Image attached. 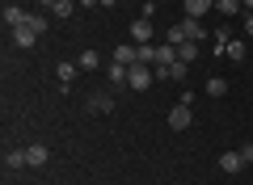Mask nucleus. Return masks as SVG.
Segmentation results:
<instances>
[{
  "mask_svg": "<svg viewBox=\"0 0 253 185\" xmlns=\"http://www.w3.org/2000/svg\"><path fill=\"white\" fill-rule=\"evenodd\" d=\"M211 4L215 0H186V17H203V13H211Z\"/></svg>",
  "mask_w": 253,
  "mask_h": 185,
  "instance_id": "nucleus-12",
  "label": "nucleus"
},
{
  "mask_svg": "<svg viewBox=\"0 0 253 185\" xmlns=\"http://www.w3.org/2000/svg\"><path fill=\"white\" fill-rule=\"evenodd\" d=\"M26 17H30V13H21L17 4H4V26H13V30H17V26H26Z\"/></svg>",
  "mask_w": 253,
  "mask_h": 185,
  "instance_id": "nucleus-11",
  "label": "nucleus"
},
{
  "mask_svg": "<svg viewBox=\"0 0 253 185\" xmlns=\"http://www.w3.org/2000/svg\"><path fill=\"white\" fill-rule=\"evenodd\" d=\"M123 84H126V68L110 59V88H123Z\"/></svg>",
  "mask_w": 253,
  "mask_h": 185,
  "instance_id": "nucleus-14",
  "label": "nucleus"
},
{
  "mask_svg": "<svg viewBox=\"0 0 253 185\" xmlns=\"http://www.w3.org/2000/svg\"><path fill=\"white\" fill-rule=\"evenodd\" d=\"M245 34L253 38V13H245Z\"/></svg>",
  "mask_w": 253,
  "mask_h": 185,
  "instance_id": "nucleus-26",
  "label": "nucleus"
},
{
  "mask_svg": "<svg viewBox=\"0 0 253 185\" xmlns=\"http://www.w3.org/2000/svg\"><path fill=\"white\" fill-rule=\"evenodd\" d=\"M177 59L181 63H194V59H199V42H181L177 46Z\"/></svg>",
  "mask_w": 253,
  "mask_h": 185,
  "instance_id": "nucleus-18",
  "label": "nucleus"
},
{
  "mask_svg": "<svg viewBox=\"0 0 253 185\" xmlns=\"http://www.w3.org/2000/svg\"><path fill=\"white\" fill-rule=\"evenodd\" d=\"M110 59L123 63V68H131V63H139V46H135V42H123V46H114V51H110Z\"/></svg>",
  "mask_w": 253,
  "mask_h": 185,
  "instance_id": "nucleus-2",
  "label": "nucleus"
},
{
  "mask_svg": "<svg viewBox=\"0 0 253 185\" xmlns=\"http://www.w3.org/2000/svg\"><path fill=\"white\" fill-rule=\"evenodd\" d=\"M228 42H232V34L219 26V30H215V51H228Z\"/></svg>",
  "mask_w": 253,
  "mask_h": 185,
  "instance_id": "nucleus-24",
  "label": "nucleus"
},
{
  "mask_svg": "<svg viewBox=\"0 0 253 185\" xmlns=\"http://www.w3.org/2000/svg\"><path fill=\"white\" fill-rule=\"evenodd\" d=\"M190 122H194V110H190V106H181V101H177V106L169 110V126H173V131H186Z\"/></svg>",
  "mask_w": 253,
  "mask_h": 185,
  "instance_id": "nucleus-3",
  "label": "nucleus"
},
{
  "mask_svg": "<svg viewBox=\"0 0 253 185\" xmlns=\"http://www.w3.org/2000/svg\"><path fill=\"white\" fill-rule=\"evenodd\" d=\"M76 4H81V9H93V4H101V0H76Z\"/></svg>",
  "mask_w": 253,
  "mask_h": 185,
  "instance_id": "nucleus-27",
  "label": "nucleus"
},
{
  "mask_svg": "<svg viewBox=\"0 0 253 185\" xmlns=\"http://www.w3.org/2000/svg\"><path fill=\"white\" fill-rule=\"evenodd\" d=\"M34 42H38V30H30V26H17V30H13V46H17V51H30Z\"/></svg>",
  "mask_w": 253,
  "mask_h": 185,
  "instance_id": "nucleus-5",
  "label": "nucleus"
},
{
  "mask_svg": "<svg viewBox=\"0 0 253 185\" xmlns=\"http://www.w3.org/2000/svg\"><path fill=\"white\" fill-rule=\"evenodd\" d=\"M181 26H186V34H190V42H203V38H207V26H203L199 17H181Z\"/></svg>",
  "mask_w": 253,
  "mask_h": 185,
  "instance_id": "nucleus-10",
  "label": "nucleus"
},
{
  "mask_svg": "<svg viewBox=\"0 0 253 185\" xmlns=\"http://www.w3.org/2000/svg\"><path fill=\"white\" fill-rule=\"evenodd\" d=\"M72 13H76V0H59V4L51 9V17H55V21H68Z\"/></svg>",
  "mask_w": 253,
  "mask_h": 185,
  "instance_id": "nucleus-13",
  "label": "nucleus"
},
{
  "mask_svg": "<svg viewBox=\"0 0 253 185\" xmlns=\"http://www.w3.org/2000/svg\"><path fill=\"white\" fill-rule=\"evenodd\" d=\"M76 63H81L84 72H97V68H101V55H97V51H81V59H76Z\"/></svg>",
  "mask_w": 253,
  "mask_h": 185,
  "instance_id": "nucleus-16",
  "label": "nucleus"
},
{
  "mask_svg": "<svg viewBox=\"0 0 253 185\" xmlns=\"http://www.w3.org/2000/svg\"><path fill=\"white\" fill-rule=\"evenodd\" d=\"M38 4H42V9H55V4H59V0H38Z\"/></svg>",
  "mask_w": 253,
  "mask_h": 185,
  "instance_id": "nucleus-28",
  "label": "nucleus"
},
{
  "mask_svg": "<svg viewBox=\"0 0 253 185\" xmlns=\"http://www.w3.org/2000/svg\"><path fill=\"white\" fill-rule=\"evenodd\" d=\"M228 59H232V63H245V42H228Z\"/></svg>",
  "mask_w": 253,
  "mask_h": 185,
  "instance_id": "nucleus-23",
  "label": "nucleus"
},
{
  "mask_svg": "<svg viewBox=\"0 0 253 185\" xmlns=\"http://www.w3.org/2000/svg\"><path fill=\"white\" fill-rule=\"evenodd\" d=\"M241 156H245V164H253V143H245V148H241Z\"/></svg>",
  "mask_w": 253,
  "mask_h": 185,
  "instance_id": "nucleus-25",
  "label": "nucleus"
},
{
  "mask_svg": "<svg viewBox=\"0 0 253 185\" xmlns=\"http://www.w3.org/2000/svg\"><path fill=\"white\" fill-rule=\"evenodd\" d=\"M207 93H211V97H224V93H228V80L224 76H211L207 80Z\"/></svg>",
  "mask_w": 253,
  "mask_h": 185,
  "instance_id": "nucleus-20",
  "label": "nucleus"
},
{
  "mask_svg": "<svg viewBox=\"0 0 253 185\" xmlns=\"http://www.w3.org/2000/svg\"><path fill=\"white\" fill-rule=\"evenodd\" d=\"M26 160H30L34 168H42L46 160H51V151H46V143H30V148H26Z\"/></svg>",
  "mask_w": 253,
  "mask_h": 185,
  "instance_id": "nucleus-9",
  "label": "nucleus"
},
{
  "mask_svg": "<svg viewBox=\"0 0 253 185\" xmlns=\"http://www.w3.org/2000/svg\"><path fill=\"white\" fill-rule=\"evenodd\" d=\"M26 26H30V30H38V34H46V17H42V13H30Z\"/></svg>",
  "mask_w": 253,
  "mask_h": 185,
  "instance_id": "nucleus-22",
  "label": "nucleus"
},
{
  "mask_svg": "<svg viewBox=\"0 0 253 185\" xmlns=\"http://www.w3.org/2000/svg\"><path fill=\"white\" fill-rule=\"evenodd\" d=\"M4 164H9V168H26L30 160H26V151H9V156H4Z\"/></svg>",
  "mask_w": 253,
  "mask_h": 185,
  "instance_id": "nucleus-21",
  "label": "nucleus"
},
{
  "mask_svg": "<svg viewBox=\"0 0 253 185\" xmlns=\"http://www.w3.org/2000/svg\"><path fill=\"white\" fill-rule=\"evenodd\" d=\"M131 42H135V46L152 42V21H148V17H139L135 26H131Z\"/></svg>",
  "mask_w": 253,
  "mask_h": 185,
  "instance_id": "nucleus-6",
  "label": "nucleus"
},
{
  "mask_svg": "<svg viewBox=\"0 0 253 185\" xmlns=\"http://www.w3.org/2000/svg\"><path fill=\"white\" fill-rule=\"evenodd\" d=\"M165 42H169V46H181V42H190L186 26H169V34H165Z\"/></svg>",
  "mask_w": 253,
  "mask_h": 185,
  "instance_id": "nucleus-15",
  "label": "nucleus"
},
{
  "mask_svg": "<svg viewBox=\"0 0 253 185\" xmlns=\"http://www.w3.org/2000/svg\"><path fill=\"white\" fill-rule=\"evenodd\" d=\"M152 76H156V72H148V63H131V68H126V88L144 93V88L152 84Z\"/></svg>",
  "mask_w": 253,
  "mask_h": 185,
  "instance_id": "nucleus-1",
  "label": "nucleus"
},
{
  "mask_svg": "<svg viewBox=\"0 0 253 185\" xmlns=\"http://www.w3.org/2000/svg\"><path fill=\"white\" fill-rule=\"evenodd\" d=\"M186 72H190V63H169V68H156V76H161V80H177V84H181V80H186Z\"/></svg>",
  "mask_w": 253,
  "mask_h": 185,
  "instance_id": "nucleus-8",
  "label": "nucleus"
},
{
  "mask_svg": "<svg viewBox=\"0 0 253 185\" xmlns=\"http://www.w3.org/2000/svg\"><path fill=\"white\" fill-rule=\"evenodd\" d=\"M114 4H118V0H101V9H114Z\"/></svg>",
  "mask_w": 253,
  "mask_h": 185,
  "instance_id": "nucleus-30",
  "label": "nucleus"
},
{
  "mask_svg": "<svg viewBox=\"0 0 253 185\" xmlns=\"http://www.w3.org/2000/svg\"><path fill=\"white\" fill-rule=\"evenodd\" d=\"M55 76H59L63 93H68V84H72V76H76V63H59V72H55Z\"/></svg>",
  "mask_w": 253,
  "mask_h": 185,
  "instance_id": "nucleus-19",
  "label": "nucleus"
},
{
  "mask_svg": "<svg viewBox=\"0 0 253 185\" xmlns=\"http://www.w3.org/2000/svg\"><path fill=\"white\" fill-rule=\"evenodd\" d=\"M114 106H118L114 93H97V97H89V110H93V114H114Z\"/></svg>",
  "mask_w": 253,
  "mask_h": 185,
  "instance_id": "nucleus-7",
  "label": "nucleus"
},
{
  "mask_svg": "<svg viewBox=\"0 0 253 185\" xmlns=\"http://www.w3.org/2000/svg\"><path fill=\"white\" fill-rule=\"evenodd\" d=\"M219 168H224V173H241V168H245L241 148H232V151H219Z\"/></svg>",
  "mask_w": 253,
  "mask_h": 185,
  "instance_id": "nucleus-4",
  "label": "nucleus"
},
{
  "mask_svg": "<svg viewBox=\"0 0 253 185\" xmlns=\"http://www.w3.org/2000/svg\"><path fill=\"white\" fill-rule=\"evenodd\" d=\"M241 9H245V13H253V0H241Z\"/></svg>",
  "mask_w": 253,
  "mask_h": 185,
  "instance_id": "nucleus-29",
  "label": "nucleus"
},
{
  "mask_svg": "<svg viewBox=\"0 0 253 185\" xmlns=\"http://www.w3.org/2000/svg\"><path fill=\"white\" fill-rule=\"evenodd\" d=\"M215 13L219 17H236L241 13V0H215Z\"/></svg>",
  "mask_w": 253,
  "mask_h": 185,
  "instance_id": "nucleus-17",
  "label": "nucleus"
}]
</instances>
